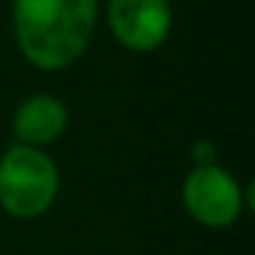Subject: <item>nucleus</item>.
I'll list each match as a JSON object with an SVG mask.
<instances>
[{
    "label": "nucleus",
    "instance_id": "f03ea898",
    "mask_svg": "<svg viewBox=\"0 0 255 255\" xmlns=\"http://www.w3.org/2000/svg\"><path fill=\"white\" fill-rule=\"evenodd\" d=\"M61 176L50 154L33 145H11L0 156V206L19 220H33L52 209Z\"/></svg>",
    "mask_w": 255,
    "mask_h": 255
},
{
    "label": "nucleus",
    "instance_id": "7ed1b4c3",
    "mask_svg": "<svg viewBox=\"0 0 255 255\" xmlns=\"http://www.w3.org/2000/svg\"><path fill=\"white\" fill-rule=\"evenodd\" d=\"M181 203L195 222L206 228H231L244 211V192L239 181L214 162L192 167L184 178Z\"/></svg>",
    "mask_w": 255,
    "mask_h": 255
},
{
    "label": "nucleus",
    "instance_id": "423d86ee",
    "mask_svg": "<svg viewBox=\"0 0 255 255\" xmlns=\"http://www.w3.org/2000/svg\"><path fill=\"white\" fill-rule=\"evenodd\" d=\"M192 162H195V167H200V165H214V162H217L214 145H211L209 140H198V143L192 145Z\"/></svg>",
    "mask_w": 255,
    "mask_h": 255
},
{
    "label": "nucleus",
    "instance_id": "39448f33",
    "mask_svg": "<svg viewBox=\"0 0 255 255\" xmlns=\"http://www.w3.org/2000/svg\"><path fill=\"white\" fill-rule=\"evenodd\" d=\"M69 113L61 99L50 94H36L28 96L14 113V134L19 137L22 145H50L66 132Z\"/></svg>",
    "mask_w": 255,
    "mask_h": 255
},
{
    "label": "nucleus",
    "instance_id": "f257e3e1",
    "mask_svg": "<svg viewBox=\"0 0 255 255\" xmlns=\"http://www.w3.org/2000/svg\"><path fill=\"white\" fill-rule=\"evenodd\" d=\"M96 0H14V33L22 55L44 72L66 69L85 52Z\"/></svg>",
    "mask_w": 255,
    "mask_h": 255
},
{
    "label": "nucleus",
    "instance_id": "20e7f679",
    "mask_svg": "<svg viewBox=\"0 0 255 255\" xmlns=\"http://www.w3.org/2000/svg\"><path fill=\"white\" fill-rule=\"evenodd\" d=\"M107 22L127 50L151 52L170 33V0H110Z\"/></svg>",
    "mask_w": 255,
    "mask_h": 255
}]
</instances>
